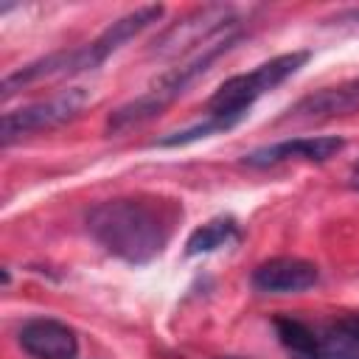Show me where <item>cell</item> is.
<instances>
[{"mask_svg":"<svg viewBox=\"0 0 359 359\" xmlns=\"http://www.w3.org/2000/svg\"><path fill=\"white\" fill-rule=\"evenodd\" d=\"M309 59H311L309 50H292V53H280V56H275L269 62H261L250 73H236V76L224 79L216 87V93L208 98V104H205L208 118L224 121L230 129L238 126L250 115L252 104L261 95L272 93L286 79H292Z\"/></svg>","mask_w":359,"mask_h":359,"instance_id":"obj_3","label":"cell"},{"mask_svg":"<svg viewBox=\"0 0 359 359\" xmlns=\"http://www.w3.org/2000/svg\"><path fill=\"white\" fill-rule=\"evenodd\" d=\"M20 348L34 359H76L79 353V337L76 331L53 317H31L22 323Z\"/></svg>","mask_w":359,"mask_h":359,"instance_id":"obj_10","label":"cell"},{"mask_svg":"<svg viewBox=\"0 0 359 359\" xmlns=\"http://www.w3.org/2000/svg\"><path fill=\"white\" fill-rule=\"evenodd\" d=\"M90 101H93V95L87 87H67L45 101H34L28 107L11 109L0 121V140H3V146H8L25 135L53 132V129L76 121L87 109Z\"/></svg>","mask_w":359,"mask_h":359,"instance_id":"obj_5","label":"cell"},{"mask_svg":"<svg viewBox=\"0 0 359 359\" xmlns=\"http://www.w3.org/2000/svg\"><path fill=\"white\" fill-rule=\"evenodd\" d=\"M275 331L292 359H359V342L339 323L311 325L300 317H275Z\"/></svg>","mask_w":359,"mask_h":359,"instance_id":"obj_6","label":"cell"},{"mask_svg":"<svg viewBox=\"0 0 359 359\" xmlns=\"http://www.w3.org/2000/svg\"><path fill=\"white\" fill-rule=\"evenodd\" d=\"M339 328H342L351 339H356V342H359V314H351V317L339 320Z\"/></svg>","mask_w":359,"mask_h":359,"instance_id":"obj_13","label":"cell"},{"mask_svg":"<svg viewBox=\"0 0 359 359\" xmlns=\"http://www.w3.org/2000/svg\"><path fill=\"white\" fill-rule=\"evenodd\" d=\"M241 238V227L233 216H216L210 222H205L202 227H196L188 241H185V255H208L213 250H222V247H230Z\"/></svg>","mask_w":359,"mask_h":359,"instance_id":"obj_12","label":"cell"},{"mask_svg":"<svg viewBox=\"0 0 359 359\" xmlns=\"http://www.w3.org/2000/svg\"><path fill=\"white\" fill-rule=\"evenodd\" d=\"M345 149V140L339 135H317V137H286L261 149H252L241 157L250 168H269L286 160H309V163H328Z\"/></svg>","mask_w":359,"mask_h":359,"instance_id":"obj_8","label":"cell"},{"mask_svg":"<svg viewBox=\"0 0 359 359\" xmlns=\"http://www.w3.org/2000/svg\"><path fill=\"white\" fill-rule=\"evenodd\" d=\"M351 185H353V188L359 191V163H356V165L351 168Z\"/></svg>","mask_w":359,"mask_h":359,"instance_id":"obj_15","label":"cell"},{"mask_svg":"<svg viewBox=\"0 0 359 359\" xmlns=\"http://www.w3.org/2000/svg\"><path fill=\"white\" fill-rule=\"evenodd\" d=\"M115 50H121V45L112 39V34L104 28L93 42H84L79 48L70 50H53L42 59H34L22 67H17L14 73H8L0 84V95L11 98L17 90L31 87L36 81H50V79H70V76H81L90 73L95 67H101Z\"/></svg>","mask_w":359,"mask_h":359,"instance_id":"obj_4","label":"cell"},{"mask_svg":"<svg viewBox=\"0 0 359 359\" xmlns=\"http://www.w3.org/2000/svg\"><path fill=\"white\" fill-rule=\"evenodd\" d=\"M339 20H345V22H356V25H359V8H351V11L339 14Z\"/></svg>","mask_w":359,"mask_h":359,"instance_id":"obj_14","label":"cell"},{"mask_svg":"<svg viewBox=\"0 0 359 359\" xmlns=\"http://www.w3.org/2000/svg\"><path fill=\"white\" fill-rule=\"evenodd\" d=\"M238 14L233 6H205L191 11L188 17H182L180 22H174L171 28H165L149 48L151 56L168 59V56H180L185 50H196L202 45H208L210 39L233 31L238 25Z\"/></svg>","mask_w":359,"mask_h":359,"instance_id":"obj_7","label":"cell"},{"mask_svg":"<svg viewBox=\"0 0 359 359\" xmlns=\"http://www.w3.org/2000/svg\"><path fill=\"white\" fill-rule=\"evenodd\" d=\"M180 219V202L140 194L93 205L87 210V230L109 255L143 266L165 250Z\"/></svg>","mask_w":359,"mask_h":359,"instance_id":"obj_1","label":"cell"},{"mask_svg":"<svg viewBox=\"0 0 359 359\" xmlns=\"http://www.w3.org/2000/svg\"><path fill=\"white\" fill-rule=\"evenodd\" d=\"M252 286L264 294H300L320 280L317 264L306 258H292V255H278L269 261H261L252 275Z\"/></svg>","mask_w":359,"mask_h":359,"instance_id":"obj_9","label":"cell"},{"mask_svg":"<svg viewBox=\"0 0 359 359\" xmlns=\"http://www.w3.org/2000/svg\"><path fill=\"white\" fill-rule=\"evenodd\" d=\"M359 112V79L339 81L334 87H320L309 95H303L297 104L289 107L286 118L292 121H328V118H345Z\"/></svg>","mask_w":359,"mask_h":359,"instance_id":"obj_11","label":"cell"},{"mask_svg":"<svg viewBox=\"0 0 359 359\" xmlns=\"http://www.w3.org/2000/svg\"><path fill=\"white\" fill-rule=\"evenodd\" d=\"M241 36L244 34L233 28V31L210 39L208 45L196 48L185 62H180L177 67L165 70L160 79H154L146 93H140L137 98H132V101L121 104L118 109H112V115L107 118V132L109 135H121V132H129V129H135V126H140V123L163 115L182 93H188V87L196 79H202L216 65V59H222L224 53H230L241 42Z\"/></svg>","mask_w":359,"mask_h":359,"instance_id":"obj_2","label":"cell"}]
</instances>
